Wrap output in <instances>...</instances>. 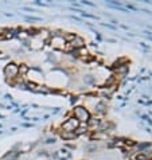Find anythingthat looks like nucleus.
Returning <instances> with one entry per match:
<instances>
[{
  "label": "nucleus",
  "instance_id": "obj_1",
  "mask_svg": "<svg viewBox=\"0 0 152 160\" xmlns=\"http://www.w3.org/2000/svg\"><path fill=\"white\" fill-rule=\"evenodd\" d=\"M74 116H76L77 121H88L89 120V112L86 111V109L78 106V108H76V111H74Z\"/></svg>",
  "mask_w": 152,
  "mask_h": 160
},
{
  "label": "nucleus",
  "instance_id": "obj_2",
  "mask_svg": "<svg viewBox=\"0 0 152 160\" xmlns=\"http://www.w3.org/2000/svg\"><path fill=\"white\" fill-rule=\"evenodd\" d=\"M19 73V69L16 65L11 63L8 65V66H6V69H4V74H6V77H8V78H14V77H16Z\"/></svg>",
  "mask_w": 152,
  "mask_h": 160
},
{
  "label": "nucleus",
  "instance_id": "obj_3",
  "mask_svg": "<svg viewBox=\"0 0 152 160\" xmlns=\"http://www.w3.org/2000/svg\"><path fill=\"white\" fill-rule=\"evenodd\" d=\"M78 122L79 121H77L76 119H70L69 121H66L63 124V129L66 132H73L74 129H77L78 128Z\"/></svg>",
  "mask_w": 152,
  "mask_h": 160
},
{
  "label": "nucleus",
  "instance_id": "obj_4",
  "mask_svg": "<svg viewBox=\"0 0 152 160\" xmlns=\"http://www.w3.org/2000/svg\"><path fill=\"white\" fill-rule=\"evenodd\" d=\"M18 156H19V152H9V153H7V155H4V157L3 159L4 160H16L18 159Z\"/></svg>",
  "mask_w": 152,
  "mask_h": 160
},
{
  "label": "nucleus",
  "instance_id": "obj_5",
  "mask_svg": "<svg viewBox=\"0 0 152 160\" xmlns=\"http://www.w3.org/2000/svg\"><path fill=\"white\" fill-rule=\"evenodd\" d=\"M74 39H76V43H73V42H71V46H73V47H82V46H84V41H82L81 38H78V36H74Z\"/></svg>",
  "mask_w": 152,
  "mask_h": 160
},
{
  "label": "nucleus",
  "instance_id": "obj_6",
  "mask_svg": "<svg viewBox=\"0 0 152 160\" xmlns=\"http://www.w3.org/2000/svg\"><path fill=\"white\" fill-rule=\"evenodd\" d=\"M62 137L63 139H70V137H74V133H62Z\"/></svg>",
  "mask_w": 152,
  "mask_h": 160
}]
</instances>
